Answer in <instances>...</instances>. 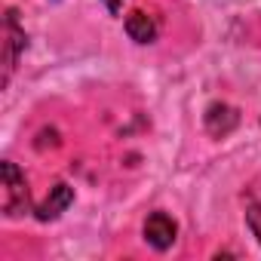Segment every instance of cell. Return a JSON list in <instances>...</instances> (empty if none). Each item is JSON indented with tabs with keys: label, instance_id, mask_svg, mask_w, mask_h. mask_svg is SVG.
<instances>
[{
	"label": "cell",
	"instance_id": "6da1fadb",
	"mask_svg": "<svg viewBox=\"0 0 261 261\" xmlns=\"http://www.w3.org/2000/svg\"><path fill=\"white\" fill-rule=\"evenodd\" d=\"M0 209H4L7 218H22L25 212H31L28 181L13 160L0 163Z\"/></svg>",
	"mask_w": 261,
	"mask_h": 261
},
{
	"label": "cell",
	"instance_id": "7a4b0ae2",
	"mask_svg": "<svg viewBox=\"0 0 261 261\" xmlns=\"http://www.w3.org/2000/svg\"><path fill=\"white\" fill-rule=\"evenodd\" d=\"M22 49H25V31L19 28L16 10H7V19H4V83H10Z\"/></svg>",
	"mask_w": 261,
	"mask_h": 261
},
{
	"label": "cell",
	"instance_id": "3957f363",
	"mask_svg": "<svg viewBox=\"0 0 261 261\" xmlns=\"http://www.w3.org/2000/svg\"><path fill=\"white\" fill-rule=\"evenodd\" d=\"M175 237H178V224H175L172 215H166V212H151V215L145 218V240H148L151 249L166 252V249H172Z\"/></svg>",
	"mask_w": 261,
	"mask_h": 261
},
{
	"label": "cell",
	"instance_id": "277c9868",
	"mask_svg": "<svg viewBox=\"0 0 261 261\" xmlns=\"http://www.w3.org/2000/svg\"><path fill=\"white\" fill-rule=\"evenodd\" d=\"M203 123H206V133H209V136H215V139H224L227 133H233V129H237V123H240V114H237L230 105H224V101H215V105H209V108H206V117H203Z\"/></svg>",
	"mask_w": 261,
	"mask_h": 261
},
{
	"label": "cell",
	"instance_id": "5b68a950",
	"mask_svg": "<svg viewBox=\"0 0 261 261\" xmlns=\"http://www.w3.org/2000/svg\"><path fill=\"white\" fill-rule=\"evenodd\" d=\"M71 203H74V188H68L65 181H59L56 188H49V197L34 209V215H37L40 221H53V218H59Z\"/></svg>",
	"mask_w": 261,
	"mask_h": 261
},
{
	"label": "cell",
	"instance_id": "8992f818",
	"mask_svg": "<svg viewBox=\"0 0 261 261\" xmlns=\"http://www.w3.org/2000/svg\"><path fill=\"white\" fill-rule=\"evenodd\" d=\"M157 19L148 16L145 10H136V13H129L126 16V34L133 37L136 43H154L157 40Z\"/></svg>",
	"mask_w": 261,
	"mask_h": 261
},
{
	"label": "cell",
	"instance_id": "52a82bcc",
	"mask_svg": "<svg viewBox=\"0 0 261 261\" xmlns=\"http://www.w3.org/2000/svg\"><path fill=\"white\" fill-rule=\"evenodd\" d=\"M246 224H249L252 237H255L258 246H261V203H249V206H246Z\"/></svg>",
	"mask_w": 261,
	"mask_h": 261
},
{
	"label": "cell",
	"instance_id": "ba28073f",
	"mask_svg": "<svg viewBox=\"0 0 261 261\" xmlns=\"http://www.w3.org/2000/svg\"><path fill=\"white\" fill-rule=\"evenodd\" d=\"M105 7H108L111 13H120V7H123V0H105Z\"/></svg>",
	"mask_w": 261,
	"mask_h": 261
}]
</instances>
